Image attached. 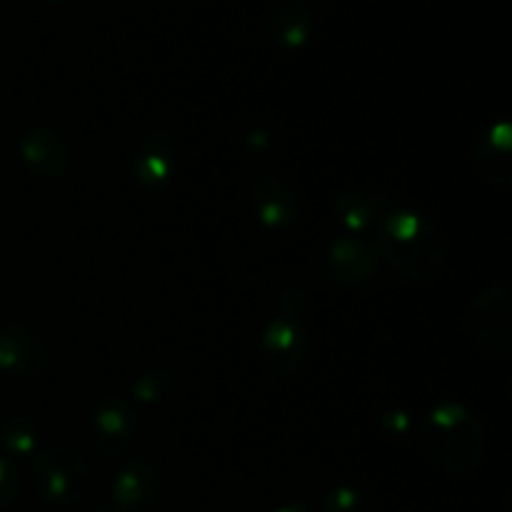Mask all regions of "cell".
I'll return each mask as SVG.
<instances>
[{
    "instance_id": "1",
    "label": "cell",
    "mask_w": 512,
    "mask_h": 512,
    "mask_svg": "<svg viewBox=\"0 0 512 512\" xmlns=\"http://www.w3.org/2000/svg\"><path fill=\"white\" fill-rule=\"evenodd\" d=\"M378 260L388 263L400 278L415 285H430L448 265V238L428 213L383 195L380 213L365 235Z\"/></svg>"
},
{
    "instance_id": "2",
    "label": "cell",
    "mask_w": 512,
    "mask_h": 512,
    "mask_svg": "<svg viewBox=\"0 0 512 512\" xmlns=\"http://www.w3.org/2000/svg\"><path fill=\"white\" fill-rule=\"evenodd\" d=\"M420 445L443 473L465 478L483 465L488 435L478 415L463 403H440L420 423Z\"/></svg>"
},
{
    "instance_id": "3",
    "label": "cell",
    "mask_w": 512,
    "mask_h": 512,
    "mask_svg": "<svg viewBox=\"0 0 512 512\" xmlns=\"http://www.w3.org/2000/svg\"><path fill=\"white\" fill-rule=\"evenodd\" d=\"M308 293L290 285L278 295V315L265 328L260 340V360L265 370L278 378H293L303 370L310 353Z\"/></svg>"
},
{
    "instance_id": "4",
    "label": "cell",
    "mask_w": 512,
    "mask_h": 512,
    "mask_svg": "<svg viewBox=\"0 0 512 512\" xmlns=\"http://www.w3.org/2000/svg\"><path fill=\"white\" fill-rule=\"evenodd\" d=\"M463 333L480 353L508 360L512 353V290L508 280L490 285L465 308Z\"/></svg>"
},
{
    "instance_id": "5",
    "label": "cell",
    "mask_w": 512,
    "mask_h": 512,
    "mask_svg": "<svg viewBox=\"0 0 512 512\" xmlns=\"http://www.w3.org/2000/svg\"><path fill=\"white\" fill-rule=\"evenodd\" d=\"M90 465L70 445H50L33 458L35 493L48 505L70 508L80 503L90 490Z\"/></svg>"
},
{
    "instance_id": "6",
    "label": "cell",
    "mask_w": 512,
    "mask_h": 512,
    "mask_svg": "<svg viewBox=\"0 0 512 512\" xmlns=\"http://www.w3.org/2000/svg\"><path fill=\"white\" fill-rule=\"evenodd\" d=\"M378 265V255L365 240L340 235L313 255L310 275L323 288H353L368 283L378 273Z\"/></svg>"
},
{
    "instance_id": "7",
    "label": "cell",
    "mask_w": 512,
    "mask_h": 512,
    "mask_svg": "<svg viewBox=\"0 0 512 512\" xmlns=\"http://www.w3.org/2000/svg\"><path fill=\"white\" fill-rule=\"evenodd\" d=\"M138 435V410L130 400L113 395L93 410L88 423V443L98 458L118 460Z\"/></svg>"
},
{
    "instance_id": "8",
    "label": "cell",
    "mask_w": 512,
    "mask_h": 512,
    "mask_svg": "<svg viewBox=\"0 0 512 512\" xmlns=\"http://www.w3.org/2000/svg\"><path fill=\"white\" fill-rule=\"evenodd\" d=\"M245 198L260 225L270 230H285L298 223L300 195L278 175H255L245 185Z\"/></svg>"
},
{
    "instance_id": "9",
    "label": "cell",
    "mask_w": 512,
    "mask_h": 512,
    "mask_svg": "<svg viewBox=\"0 0 512 512\" xmlns=\"http://www.w3.org/2000/svg\"><path fill=\"white\" fill-rule=\"evenodd\" d=\"M50 368L48 345L20 323L0 325V373L20 380L43 378Z\"/></svg>"
},
{
    "instance_id": "10",
    "label": "cell",
    "mask_w": 512,
    "mask_h": 512,
    "mask_svg": "<svg viewBox=\"0 0 512 512\" xmlns=\"http://www.w3.org/2000/svg\"><path fill=\"white\" fill-rule=\"evenodd\" d=\"M163 490L158 465L145 455H133L118 470L110 490V503L118 512H143L153 508Z\"/></svg>"
},
{
    "instance_id": "11",
    "label": "cell",
    "mask_w": 512,
    "mask_h": 512,
    "mask_svg": "<svg viewBox=\"0 0 512 512\" xmlns=\"http://www.w3.org/2000/svg\"><path fill=\"white\" fill-rule=\"evenodd\" d=\"M473 163L475 173L488 185L498 190H508L512 185V128L508 120L490 123L478 138L473 140Z\"/></svg>"
},
{
    "instance_id": "12",
    "label": "cell",
    "mask_w": 512,
    "mask_h": 512,
    "mask_svg": "<svg viewBox=\"0 0 512 512\" xmlns=\"http://www.w3.org/2000/svg\"><path fill=\"white\" fill-rule=\"evenodd\" d=\"M20 158L35 178L58 180L73 163V148L60 130L35 128L20 143Z\"/></svg>"
},
{
    "instance_id": "13",
    "label": "cell",
    "mask_w": 512,
    "mask_h": 512,
    "mask_svg": "<svg viewBox=\"0 0 512 512\" xmlns=\"http://www.w3.org/2000/svg\"><path fill=\"white\" fill-rule=\"evenodd\" d=\"M133 175L145 188H160L175 173V140L168 130L155 128L140 135L133 148Z\"/></svg>"
},
{
    "instance_id": "14",
    "label": "cell",
    "mask_w": 512,
    "mask_h": 512,
    "mask_svg": "<svg viewBox=\"0 0 512 512\" xmlns=\"http://www.w3.org/2000/svg\"><path fill=\"white\" fill-rule=\"evenodd\" d=\"M268 35L280 50H300L313 38V13L303 3H285L268 18Z\"/></svg>"
},
{
    "instance_id": "15",
    "label": "cell",
    "mask_w": 512,
    "mask_h": 512,
    "mask_svg": "<svg viewBox=\"0 0 512 512\" xmlns=\"http://www.w3.org/2000/svg\"><path fill=\"white\" fill-rule=\"evenodd\" d=\"M383 193H368V190H345L335 198L333 210L338 223L348 230L353 238L365 240L380 213Z\"/></svg>"
},
{
    "instance_id": "16",
    "label": "cell",
    "mask_w": 512,
    "mask_h": 512,
    "mask_svg": "<svg viewBox=\"0 0 512 512\" xmlns=\"http://www.w3.org/2000/svg\"><path fill=\"white\" fill-rule=\"evenodd\" d=\"M175 390V370L165 365H153L140 373L133 383V395L140 403H163Z\"/></svg>"
},
{
    "instance_id": "17",
    "label": "cell",
    "mask_w": 512,
    "mask_h": 512,
    "mask_svg": "<svg viewBox=\"0 0 512 512\" xmlns=\"http://www.w3.org/2000/svg\"><path fill=\"white\" fill-rule=\"evenodd\" d=\"M0 443L10 450L13 455H25L35 453L38 448V430L23 415H15V418H5L0 423Z\"/></svg>"
},
{
    "instance_id": "18",
    "label": "cell",
    "mask_w": 512,
    "mask_h": 512,
    "mask_svg": "<svg viewBox=\"0 0 512 512\" xmlns=\"http://www.w3.org/2000/svg\"><path fill=\"white\" fill-rule=\"evenodd\" d=\"M325 508L328 512H373V503L363 490L353 485H338L325 498Z\"/></svg>"
},
{
    "instance_id": "19",
    "label": "cell",
    "mask_w": 512,
    "mask_h": 512,
    "mask_svg": "<svg viewBox=\"0 0 512 512\" xmlns=\"http://www.w3.org/2000/svg\"><path fill=\"white\" fill-rule=\"evenodd\" d=\"M20 495V475L5 458H0V508H8Z\"/></svg>"
},
{
    "instance_id": "20",
    "label": "cell",
    "mask_w": 512,
    "mask_h": 512,
    "mask_svg": "<svg viewBox=\"0 0 512 512\" xmlns=\"http://www.w3.org/2000/svg\"><path fill=\"white\" fill-rule=\"evenodd\" d=\"M383 425H385V430H388V433L405 435L410 430V418L405 413H400V410H395V413L385 415Z\"/></svg>"
},
{
    "instance_id": "21",
    "label": "cell",
    "mask_w": 512,
    "mask_h": 512,
    "mask_svg": "<svg viewBox=\"0 0 512 512\" xmlns=\"http://www.w3.org/2000/svg\"><path fill=\"white\" fill-rule=\"evenodd\" d=\"M275 512H310V510L300 503H290V505H283V508H278Z\"/></svg>"
},
{
    "instance_id": "22",
    "label": "cell",
    "mask_w": 512,
    "mask_h": 512,
    "mask_svg": "<svg viewBox=\"0 0 512 512\" xmlns=\"http://www.w3.org/2000/svg\"><path fill=\"white\" fill-rule=\"evenodd\" d=\"M90 512H118L113 508V503L110 505H100V508H95V510H90Z\"/></svg>"
},
{
    "instance_id": "23",
    "label": "cell",
    "mask_w": 512,
    "mask_h": 512,
    "mask_svg": "<svg viewBox=\"0 0 512 512\" xmlns=\"http://www.w3.org/2000/svg\"><path fill=\"white\" fill-rule=\"evenodd\" d=\"M50 3H63V0H50Z\"/></svg>"
}]
</instances>
